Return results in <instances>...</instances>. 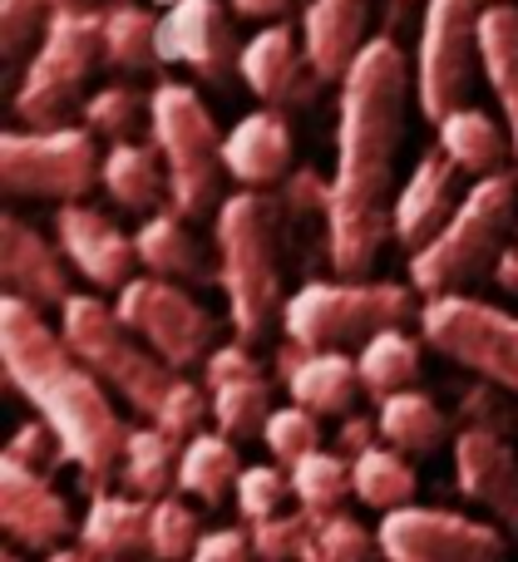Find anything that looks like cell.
<instances>
[{"instance_id": "f546056e", "label": "cell", "mask_w": 518, "mask_h": 562, "mask_svg": "<svg viewBox=\"0 0 518 562\" xmlns=\"http://www.w3.org/2000/svg\"><path fill=\"white\" fill-rule=\"evenodd\" d=\"M243 454H237V439L223 429H198L193 439H183V454H178V494L193 498L203 508H217L227 498V488H237L243 474Z\"/></svg>"}, {"instance_id": "7c38bea8", "label": "cell", "mask_w": 518, "mask_h": 562, "mask_svg": "<svg viewBox=\"0 0 518 562\" xmlns=\"http://www.w3.org/2000/svg\"><path fill=\"white\" fill-rule=\"evenodd\" d=\"M114 311L168 360L173 370H203V360L223 346L217 316L183 286L154 272H138L114 291Z\"/></svg>"}, {"instance_id": "30bf717a", "label": "cell", "mask_w": 518, "mask_h": 562, "mask_svg": "<svg viewBox=\"0 0 518 562\" xmlns=\"http://www.w3.org/2000/svg\"><path fill=\"white\" fill-rule=\"evenodd\" d=\"M415 326L435 356L454 360L470 375L489 380L518 400V311L464 296V291H444V296H425Z\"/></svg>"}, {"instance_id": "ab89813d", "label": "cell", "mask_w": 518, "mask_h": 562, "mask_svg": "<svg viewBox=\"0 0 518 562\" xmlns=\"http://www.w3.org/2000/svg\"><path fill=\"white\" fill-rule=\"evenodd\" d=\"M262 445L277 464L292 469L296 459H306L312 449H322V415L306 409V405H296V400L292 405H277L272 419H267V429H262Z\"/></svg>"}, {"instance_id": "c3c4849f", "label": "cell", "mask_w": 518, "mask_h": 562, "mask_svg": "<svg viewBox=\"0 0 518 562\" xmlns=\"http://www.w3.org/2000/svg\"><path fill=\"white\" fill-rule=\"evenodd\" d=\"M40 562H109V558H99V553H89L85 543H65V548H55V553H45Z\"/></svg>"}, {"instance_id": "ba28073f", "label": "cell", "mask_w": 518, "mask_h": 562, "mask_svg": "<svg viewBox=\"0 0 518 562\" xmlns=\"http://www.w3.org/2000/svg\"><path fill=\"white\" fill-rule=\"evenodd\" d=\"M148 144L168 164V207L193 223L223 207V128L193 85L164 79L148 89Z\"/></svg>"}, {"instance_id": "44dd1931", "label": "cell", "mask_w": 518, "mask_h": 562, "mask_svg": "<svg viewBox=\"0 0 518 562\" xmlns=\"http://www.w3.org/2000/svg\"><path fill=\"white\" fill-rule=\"evenodd\" d=\"M272 375L277 385H286V395L296 405L316 409L322 419L356 415V400L365 395L361 370H356V350H302L292 340H282L272 360Z\"/></svg>"}, {"instance_id": "f35d334b", "label": "cell", "mask_w": 518, "mask_h": 562, "mask_svg": "<svg viewBox=\"0 0 518 562\" xmlns=\"http://www.w3.org/2000/svg\"><path fill=\"white\" fill-rule=\"evenodd\" d=\"M203 538L193 498L164 494L154 498V514H148V562H188Z\"/></svg>"}, {"instance_id": "ac0fdd59", "label": "cell", "mask_w": 518, "mask_h": 562, "mask_svg": "<svg viewBox=\"0 0 518 562\" xmlns=\"http://www.w3.org/2000/svg\"><path fill=\"white\" fill-rule=\"evenodd\" d=\"M55 243H59V252L69 257V267L94 291H119L144 272L134 233H124L114 217L89 203L55 207Z\"/></svg>"}, {"instance_id": "8fae6325", "label": "cell", "mask_w": 518, "mask_h": 562, "mask_svg": "<svg viewBox=\"0 0 518 562\" xmlns=\"http://www.w3.org/2000/svg\"><path fill=\"white\" fill-rule=\"evenodd\" d=\"M489 0H425L420 45H415V104L430 124L470 104L474 75L484 69L480 20Z\"/></svg>"}, {"instance_id": "1f68e13d", "label": "cell", "mask_w": 518, "mask_h": 562, "mask_svg": "<svg viewBox=\"0 0 518 562\" xmlns=\"http://www.w3.org/2000/svg\"><path fill=\"white\" fill-rule=\"evenodd\" d=\"M480 49H484V79L504 109V124L514 138V168H518V5L494 0L480 20Z\"/></svg>"}, {"instance_id": "3957f363", "label": "cell", "mask_w": 518, "mask_h": 562, "mask_svg": "<svg viewBox=\"0 0 518 562\" xmlns=\"http://www.w3.org/2000/svg\"><path fill=\"white\" fill-rule=\"evenodd\" d=\"M286 207L277 193L247 188V193L223 198L213 213V243H217V286L227 296V321L233 336L257 346L272 326H282V306L292 291H282L286 262Z\"/></svg>"}, {"instance_id": "484cf974", "label": "cell", "mask_w": 518, "mask_h": 562, "mask_svg": "<svg viewBox=\"0 0 518 562\" xmlns=\"http://www.w3.org/2000/svg\"><path fill=\"white\" fill-rule=\"evenodd\" d=\"M365 20H371V0H306L302 10V40L312 65L322 69V79H341L351 69V59L361 55Z\"/></svg>"}, {"instance_id": "f6af8a7d", "label": "cell", "mask_w": 518, "mask_h": 562, "mask_svg": "<svg viewBox=\"0 0 518 562\" xmlns=\"http://www.w3.org/2000/svg\"><path fill=\"white\" fill-rule=\"evenodd\" d=\"M188 562H262V558H257L252 533H243V528H213V533L198 538Z\"/></svg>"}, {"instance_id": "74e56055", "label": "cell", "mask_w": 518, "mask_h": 562, "mask_svg": "<svg viewBox=\"0 0 518 562\" xmlns=\"http://www.w3.org/2000/svg\"><path fill=\"white\" fill-rule=\"evenodd\" d=\"M375 558H381V538H375V528H365L361 518H351L346 508H336V514H316L302 562H375Z\"/></svg>"}, {"instance_id": "9a60e30c", "label": "cell", "mask_w": 518, "mask_h": 562, "mask_svg": "<svg viewBox=\"0 0 518 562\" xmlns=\"http://www.w3.org/2000/svg\"><path fill=\"white\" fill-rule=\"evenodd\" d=\"M0 528L20 553H55L79 538V518L69 498L55 488V474L20 469L0 459Z\"/></svg>"}, {"instance_id": "f907efd6", "label": "cell", "mask_w": 518, "mask_h": 562, "mask_svg": "<svg viewBox=\"0 0 518 562\" xmlns=\"http://www.w3.org/2000/svg\"><path fill=\"white\" fill-rule=\"evenodd\" d=\"M154 5H158V10H164V5H173V0H154Z\"/></svg>"}, {"instance_id": "f1b7e54d", "label": "cell", "mask_w": 518, "mask_h": 562, "mask_svg": "<svg viewBox=\"0 0 518 562\" xmlns=\"http://www.w3.org/2000/svg\"><path fill=\"white\" fill-rule=\"evenodd\" d=\"M375 429H381V445L401 449L410 459L440 454L444 445H454V425L440 409V400L425 395V390H401V395L381 400L375 405Z\"/></svg>"}, {"instance_id": "d6986e66", "label": "cell", "mask_w": 518, "mask_h": 562, "mask_svg": "<svg viewBox=\"0 0 518 562\" xmlns=\"http://www.w3.org/2000/svg\"><path fill=\"white\" fill-rule=\"evenodd\" d=\"M454 454V484L470 504H480L484 514H494V524L504 533L518 538V449L504 429H480L460 425L450 445Z\"/></svg>"}, {"instance_id": "7dc6e473", "label": "cell", "mask_w": 518, "mask_h": 562, "mask_svg": "<svg viewBox=\"0 0 518 562\" xmlns=\"http://www.w3.org/2000/svg\"><path fill=\"white\" fill-rule=\"evenodd\" d=\"M494 281H499L509 296H518V243H509L504 247V257L494 262Z\"/></svg>"}, {"instance_id": "603a6c76", "label": "cell", "mask_w": 518, "mask_h": 562, "mask_svg": "<svg viewBox=\"0 0 518 562\" xmlns=\"http://www.w3.org/2000/svg\"><path fill=\"white\" fill-rule=\"evenodd\" d=\"M223 168L243 188H272L292 173V124L286 109H252L223 134Z\"/></svg>"}, {"instance_id": "5b68a950", "label": "cell", "mask_w": 518, "mask_h": 562, "mask_svg": "<svg viewBox=\"0 0 518 562\" xmlns=\"http://www.w3.org/2000/svg\"><path fill=\"white\" fill-rule=\"evenodd\" d=\"M104 65V10L94 0L59 5L49 15L40 45L20 65V85L10 94V114L20 128H59L85 109V85Z\"/></svg>"}, {"instance_id": "7a4b0ae2", "label": "cell", "mask_w": 518, "mask_h": 562, "mask_svg": "<svg viewBox=\"0 0 518 562\" xmlns=\"http://www.w3.org/2000/svg\"><path fill=\"white\" fill-rule=\"evenodd\" d=\"M0 360L5 380L65 445V459L89 484V494L114 488L119 459H124L128 429L114 405V390L65 346L59 326L30 301H0Z\"/></svg>"}, {"instance_id": "8992f818", "label": "cell", "mask_w": 518, "mask_h": 562, "mask_svg": "<svg viewBox=\"0 0 518 562\" xmlns=\"http://www.w3.org/2000/svg\"><path fill=\"white\" fill-rule=\"evenodd\" d=\"M518 227V168L509 173L474 178V188L460 198L454 217L410 252V286L425 296H444V291H464L484 272L494 277V262L509 247V233Z\"/></svg>"}, {"instance_id": "9c48e42d", "label": "cell", "mask_w": 518, "mask_h": 562, "mask_svg": "<svg viewBox=\"0 0 518 562\" xmlns=\"http://www.w3.org/2000/svg\"><path fill=\"white\" fill-rule=\"evenodd\" d=\"M104 173V148L85 124L59 128H10L0 138V183L10 198L40 203H85Z\"/></svg>"}, {"instance_id": "8d00e7d4", "label": "cell", "mask_w": 518, "mask_h": 562, "mask_svg": "<svg viewBox=\"0 0 518 562\" xmlns=\"http://www.w3.org/2000/svg\"><path fill=\"white\" fill-rule=\"evenodd\" d=\"M79 124L94 138H109V144H124V138H138V128H148V94H138L128 79H114V85L94 89L79 109Z\"/></svg>"}, {"instance_id": "2e32d148", "label": "cell", "mask_w": 518, "mask_h": 562, "mask_svg": "<svg viewBox=\"0 0 518 562\" xmlns=\"http://www.w3.org/2000/svg\"><path fill=\"white\" fill-rule=\"evenodd\" d=\"M203 385L213 395V425L223 435H233L237 445L243 439H262L267 419L277 409V400H272L277 375H267L247 340H223L203 360Z\"/></svg>"}, {"instance_id": "4fadbf2b", "label": "cell", "mask_w": 518, "mask_h": 562, "mask_svg": "<svg viewBox=\"0 0 518 562\" xmlns=\"http://www.w3.org/2000/svg\"><path fill=\"white\" fill-rule=\"evenodd\" d=\"M381 558L385 562H504L509 538L499 524L454 514V508L405 504L395 514H381Z\"/></svg>"}, {"instance_id": "e575fe53", "label": "cell", "mask_w": 518, "mask_h": 562, "mask_svg": "<svg viewBox=\"0 0 518 562\" xmlns=\"http://www.w3.org/2000/svg\"><path fill=\"white\" fill-rule=\"evenodd\" d=\"M415 488H420V479H415L410 454H401V449L371 445L351 459V498L361 508L395 514V508L415 504Z\"/></svg>"}, {"instance_id": "5bb4252c", "label": "cell", "mask_w": 518, "mask_h": 562, "mask_svg": "<svg viewBox=\"0 0 518 562\" xmlns=\"http://www.w3.org/2000/svg\"><path fill=\"white\" fill-rule=\"evenodd\" d=\"M158 59L193 69L207 85H223L243 59L223 0H173L158 10Z\"/></svg>"}, {"instance_id": "ee69618b", "label": "cell", "mask_w": 518, "mask_h": 562, "mask_svg": "<svg viewBox=\"0 0 518 562\" xmlns=\"http://www.w3.org/2000/svg\"><path fill=\"white\" fill-rule=\"evenodd\" d=\"M5 464H20V469H40V474H55L59 464H69L65 459V445L55 439V429L45 425V419H25V425L15 429V435L5 439Z\"/></svg>"}, {"instance_id": "60d3db41", "label": "cell", "mask_w": 518, "mask_h": 562, "mask_svg": "<svg viewBox=\"0 0 518 562\" xmlns=\"http://www.w3.org/2000/svg\"><path fill=\"white\" fill-rule=\"evenodd\" d=\"M292 498H296L292 474H286L282 464H247L243 474H237V488H233V504L247 524H262V518L286 514Z\"/></svg>"}, {"instance_id": "52a82bcc", "label": "cell", "mask_w": 518, "mask_h": 562, "mask_svg": "<svg viewBox=\"0 0 518 562\" xmlns=\"http://www.w3.org/2000/svg\"><path fill=\"white\" fill-rule=\"evenodd\" d=\"M415 286L371 277H312L286 296L282 306V340L302 350H356L391 326L420 321Z\"/></svg>"}, {"instance_id": "ffe728a7", "label": "cell", "mask_w": 518, "mask_h": 562, "mask_svg": "<svg viewBox=\"0 0 518 562\" xmlns=\"http://www.w3.org/2000/svg\"><path fill=\"white\" fill-rule=\"evenodd\" d=\"M69 272L75 267L59 252L55 237H45L20 213H5V223H0V281H5V296L30 301L40 311H59L75 296Z\"/></svg>"}, {"instance_id": "cb8c5ba5", "label": "cell", "mask_w": 518, "mask_h": 562, "mask_svg": "<svg viewBox=\"0 0 518 562\" xmlns=\"http://www.w3.org/2000/svg\"><path fill=\"white\" fill-rule=\"evenodd\" d=\"M148 514L154 498L128 488H99L79 518V543L109 562H148Z\"/></svg>"}, {"instance_id": "d590c367", "label": "cell", "mask_w": 518, "mask_h": 562, "mask_svg": "<svg viewBox=\"0 0 518 562\" xmlns=\"http://www.w3.org/2000/svg\"><path fill=\"white\" fill-rule=\"evenodd\" d=\"M292 494L312 514H336L351 498V459L341 449H312L306 459H296L292 469Z\"/></svg>"}, {"instance_id": "4316f807", "label": "cell", "mask_w": 518, "mask_h": 562, "mask_svg": "<svg viewBox=\"0 0 518 562\" xmlns=\"http://www.w3.org/2000/svg\"><path fill=\"white\" fill-rule=\"evenodd\" d=\"M99 188L109 193V203L124 207V213L154 217L168 207V164L154 144H138V138H124V144L104 148V173H99Z\"/></svg>"}, {"instance_id": "7bdbcfd3", "label": "cell", "mask_w": 518, "mask_h": 562, "mask_svg": "<svg viewBox=\"0 0 518 562\" xmlns=\"http://www.w3.org/2000/svg\"><path fill=\"white\" fill-rule=\"evenodd\" d=\"M312 524H316V514L296 504V508H286V514L252 524L247 533H252L257 558H262V562H302L306 538H312Z\"/></svg>"}, {"instance_id": "681fc988", "label": "cell", "mask_w": 518, "mask_h": 562, "mask_svg": "<svg viewBox=\"0 0 518 562\" xmlns=\"http://www.w3.org/2000/svg\"><path fill=\"white\" fill-rule=\"evenodd\" d=\"M0 562H25V553H20V548H10V553L0 558Z\"/></svg>"}, {"instance_id": "836d02e7", "label": "cell", "mask_w": 518, "mask_h": 562, "mask_svg": "<svg viewBox=\"0 0 518 562\" xmlns=\"http://www.w3.org/2000/svg\"><path fill=\"white\" fill-rule=\"evenodd\" d=\"M178 454H183V439L164 435L158 425H134L128 429L124 459H119V488L138 498H164L178 494Z\"/></svg>"}, {"instance_id": "bcb514c9", "label": "cell", "mask_w": 518, "mask_h": 562, "mask_svg": "<svg viewBox=\"0 0 518 562\" xmlns=\"http://www.w3.org/2000/svg\"><path fill=\"white\" fill-rule=\"evenodd\" d=\"M227 5L237 10V15H247V20H286V10L296 5V0H227Z\"/></svg>"}, {"instance_id": "d4e9b609", "label": "cell", "mask_w": 518, "mask_h": 562, "mask_svg": "<svg viewBox=\"0 0 518 562\" xmlns=\"http://www.w3.org/2000/svg\"><path fill=\"white\" fill-rule=\"evenodd\" d=\"M134 243H138V262H144V272L183 281V286H193V281H217V257H207L203 237L193 233V217L173 213V207L144 217L138 233H134Z\"/></svg>"}, {"instance_id": "277c9868", "label": "cell", "mask_w": 518, "mask_h": 562, "mask_svg": "<svg viewBox=\"0 0 518 562\" xmlns=\"http://www.w3.org/2000/svg\"><path fill=\"white\" fill-rule=\"evenodd\" d=\"M59 336L65 346L114 390V400H124L144 425H154L158 409L168 405V395L178 390V380L188 370H173L124 316L114 311V301L94 296V291H75L59 306Z\"/></svg>"}, {"instance_id": "83f0119b", "label": "cell", "mask_w": 518, "mask_h": 562, "mask_svg": "<svg viewBox=\"0 0 518 562\" xmlns=\"http://www.w3.org/2000/svg\"><path fill=\"white\" fill-rule=\"evenodd\" d=\"M440 134V148L454 158V168L470 178H489V173H504L514 158V138H509V124H499L494 114L474 104H460L435 124Z\"/></svg>"}, {"instance_id": "d6a6232c", "label": "cell", "mask_w": 518, "mask_h": 562, "mask_svg": "<svg viewBox=\"0 0 518 562\" xmlns=\"http://www.w3.org/2000/svg\"><path fill=\"white\" fill-rule=\"evenodd\" d=\"M104 69L114 75H148L158 69V15L138 0H104Z\"/></svg>"}, {"instance_id": "6da1fadb", "label": "cell", "mask_w": 518, "mask_h": 562, "mask_svg": "<svg viewBox=\"0 0 518 562\" xmlns=\"http://www.w3.org/2000/svg\"><path fill=\"white\" fill-rule=\"evenodd\" d=\"M336 173L326 203V262L336 277H371L395 217V154L415 99V59L391 35H371L341 79Z\"/></svg>"}, {"instance_id": "e0dca14e", "label": "cell", "mask_w": 518, "mask_h": 562, "mask_svg": "<svg viewBox=\"0 0 518 562\" xmlns=\"http://www.w3.org/2000/svg\"><path fill=\"white\" fill-rule=\"evenodd\" d=\"M237 75H243V85L272 109H306L326 85L322 69H316L312 55H306L302 30H292L286 20H272V25H262L252 40H247L243 59H237Z\"/></svg>"}, {"instance_id": "4dcf8cb0", "label": "cell", "mask_w": 518, "mask_h": 562, "mask_svg": "<svg viewBox=\"0 0 518 562\" xmlns=\"http://www.w3.org/2000/svg\"><path fill=\"white\" fill-rule=\"evenodd\" d=\"M356 370H361V390L375 405L401 390H415L425 370V336H410V326L375 330L365 346H356Z\"/></svg>"}, {"instance_id": "7402d4cb", "label": "cell", "mask_w": 518, "mask_h": 562, "mask_svg": "<svg viewBox=\"0 0 518 562\" xmlns=\"http://www.w3.org/2000/svg\"><path fill=\"white\" fill-rule=\"evenodd\" d=\"M460 198L464 193H460V168H454V158L444 154L440 144L425 148L420 164L410 168V178H405L401 193H395V217H391L395 243H401L405 252H420L454 217Z\"/></svg>"}, {"instance_id": "b9f144b4", "label": "cell", "mask_w": 518, "mask_h": 562, "mask_svg": "<svg viewBox=\"0 0 518 562\" xmlns=\"http://www.w3.org/2000/svg\"><path fill=\"white\" fill-rule=\"evenodd\" d=\"M59 5L65 0H0V49L10 65H25Z\"/></svg>"}]
</instances>
